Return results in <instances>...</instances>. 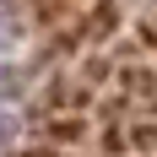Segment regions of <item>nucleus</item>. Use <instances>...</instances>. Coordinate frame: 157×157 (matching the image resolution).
<instances>
[{"mask_svg": "<svg viewBox=\"0 0 157 157\" xmlns=\"http://www.w3.org/2000/svg\"><path fill=\"white\" fill-rule=\"evenodd\" d=\"M11 33H16V16H11V6L0 0V44H11Z\"/></svg>", "mask_w": 157, "mask_h": 157, "instance_id": "obj_1", "label": "nucleus"}, {"mask_svg": "<svg viewBox=\"0 0 157 157\" xmlns=\"http://www.w3.org/2000/svg\"><path fill=\"white\" fill-rule=\"evenodd\" d=\"M11 141V119H6V114H0V146Z\"/></svg>", "mask_w": 157, "mask_h": 157, "instance_id": "obj_2", "label": "nucleus"}]
</instances>
